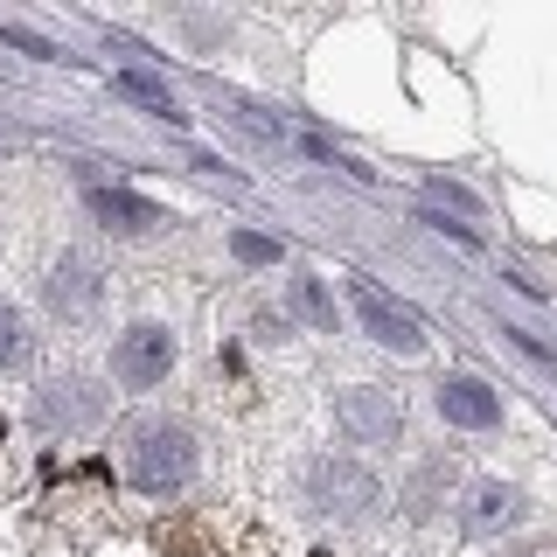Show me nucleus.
I'll return each mask as SVG.
<instances>
[{
  "instance_id": "obj_8",
  "label": "nucleus",
  "mask_w": 557,
  "mask_h": 557,
  "mask_svg": "<svg viewBox=\"0 0 557 557\" xmlns=\"http://www.w3.org/2000/svg\"><path fill=\"white\" fill-rule=\"evenodd\" d=\"M98 418H104V391H91V383H49L35 397V425L77 432V425H98Z\"/></svg>"
},
{
  "instance_id": "obj_14",
  "label": "nucleus",
  "mask_w": 557,
  "mask_h": 557,
  "mask_svg": "<svg viewBox=\"0 0 557 557\" xmlns=\"http://www.w3.org/2000/svg\"><path fill=\"white\" fill-rule=\"evenodd\" d=\"M440 481H453V467H446V460H425V467H418V481L405 487L411 516H425V509H432V487H440Z\"/></svg>"
},
{
  "instance_id": "obj_15",
  "label": "nucleus",
  "mask_w": 557,
  "mask_h": 557,
  "mask_svg": "<svg viewBox=\"0 0 557 557\" xmlns=\"http://www.w3.org/2000/svg\"><path fill=\"white\" fill-rule=\"evenodd\" d=\"M0 42H14V49H22V57H35V63H57V57H63L57 42H42V35H28V28H0Z\"/></svg>"
},
{
  "instance_id": "obj_1",
  "label": "nucleus",
  "mask_w": 557,
  "mask_h": 557,
  "mask_svg": "<svg viewBox=\"0 0 557 557\" xmlns=\"http://www.w3.org/2000/svg\"><path fill=\"white\" fill-rule=\"evenodd\" d=\"M126 481L139 495H174L196 481V432L174 418H139L126 432Z\"/></svg>"
},
{
  "instance_id": "obj_10",
  "label": "nucleus",
  "mask_w": 557,
  "mask_h": 557,
  "mask_svg": "<svg viewBox=\"0 0 557 557\" xmlns=\"http://www.w3.org/2000/svg\"><path fill=\"white\" fill-rule=\"evenodd\" d=\"M522 516V495H516V487H502V481H481L474 487V509H467V530H509V522Z\"/></svg>"
},
{
  "instance_id": "obj_3",
  "label": "nucleus",
  "mask_w": 557,
  "mask_h": 557,
  "mask_svg": "<svg viewBox=\"0 0 557 557\" xmlns=\"http://www.w3.org/2000/svg\"><path fill=\"white\" fill-rule=\"evenodd\" d=\"M307 502L327 509V516H370L383 502V487H376L370 467H356V460H313L307 467Z\"/></svg>"
},
{
  "instance_id": "obj_2",
  "label": "nucleus",
  "mask_w": 557,
  "mask_h": 557,
  "mask_svg": "<svg viewBox=\"0 0 557 557\" xmlns=\"http://www.w3.org/2000/svg\"><path fill=\"white\" fill-rule=\"evenodd\" d=\"M174 335L161 321H139V327H126V335L112 342V376L126 383V391H153V383H168V370H174Z\"/></svg>"
},
{
  "instance_id": "obj_16",
  "label": "nucleus",
  "mask_w": 557,
  "mask_h": 557,
  "mask_svg": "<svg viewBox=\"0 0 557 557\" xmlns=\"http://www.w3.org/2000/svg\"><path fill=\"white\" fill-rule=\"evenodd\" d=\"M231 244H237V258H251V265H265V258H278V244H272V237H251V231H237Z\"/></svg>"
},
{
  "instance_id": "obj_9",
  "label": "nucleus",
  "mask_w": 557,
  "mask_h": 557,
  "mask_svg": "<svg viewBox=\"0 0 557 557\" xmlns=\"http://www.w3.org/2000/svg\"><path fill=\"white\" fill-rule=\"evenodd\" d=\"M91 216L112 237H147V231H161V223H168V209H153L147 196H126V188H91Z\"/></svg>"
},
{
  "instance_id": "obj_11",
  "label": "nucleus",
  "mask_w": 557,
  "mask_h": 557,
  "mask_svg": "<svg viewBox=\"0 0 557 557\" xmlns=\"http://www.w3.org/2000/svg\"><path fill=\"white\" fill-rule=\"evenodd\" d=\"M119 98H133V104H147L153 119H182V104H174L168 84H153V77H139V70H119Z\"/></svg>"
},
{
  "instance_id": "obj_6",
  "label": "nucleus",
  "mask_w": 557,
  "mask_h": 557,
  "mask_svg": "<svg viewBox=\"0 0 557 557\" xmlns=\"http://www.w3.org/2000/svg\"><path fill=\"white\" fill-rule=\"evenodd\" d=\"M432 405H440V418H446V425H460V432L502 425V391H487L481 376H440Z\"/></svg>"
},
{
  "instance_id": "obj_4",
  "label": "nucleus",
  "mask_w": 557,
  "mask_h": 557,
  "mask_svg": "<svg viewBox=\"0 0 557 557\" xmlns=\"http://www.w3.org/2000/svg\"><path fill=\"white\" fill-rule=\"evenodd\" d=\"M348 300H356L362 327H370V342L397 348V356H418V348H425V327H418V313H411V307H397L391 293L376 286V278H348Z\"/></svg>"
},
{
  "instance_id": "obj_12",
  "label": "nucleus",
  "mask_w": 557,
  "mask_h": 557,
  "mask_svg": "<svg viewBox=\"0 0 557 557\" xmlns=\"http://www.w3.org/2000/svg\"><path fill=\"white\" fill-rule=\"evenodd\" d=\"M22 356H28V321H22V307L0 300V370H14Z\"/></svg>"
},
{
  "instance_id": "obj_5",
  "label": "nucleus",
  "mask_w": 557,
  "mask_h": 557,
  "mask_svg": "<svg viewBox=\"0 0 557 557\" xmlns=\"http://www.w3.org/2000/svg\"><path fill=\"white\" fill-rule=\"evenodd\" d=\"M335 418L348 425V440H362V446H391V440H397V425H405L397 397H391V391H370V383L342 391V397H335Z\"/></svg>"
},
{
  "instance_id": "obj_13",
  "label": "nucleus",
  "mask_w": 557,
  "mask_h": 557,
  "mask_svg": "<svg viewBox=\"0 0 557 557\" xmlns=\"http://www.w3.org/2000/svg\"><path fill=\"white\" fill-rule=\"evenodd\" d=\"M293 300H300V313L313 327H335V300L321 293V278H293Z\"/></svg>"
},
{
  "instance_id": "obj_7",
  "label": "nucleus",
  "mask_w": 557,
  "mask_h": 557,
  "mask_svg": "<svg viewBox=\"0 0 557 557\" xmlns=\"http://www.w3.org/2000/svg\"><path fill=\"white\" fill-rule=\"evenodd\" d=\"M42 293H49V307H57V313H91L104 286H98V265L84 251H63L57 265H49V278H42Z\"/></svg>"
}]
</instances>
